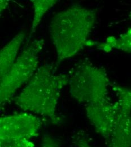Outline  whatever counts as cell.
<instances>
[{
    "mask_svg": "<svg viewBox=\"0 0 131 147\" xmlns=\"http://www.w3.org/2000/svg\"><path fill=\"white\" fill-rule=\"evenodd\" d=\"M68 83L69 75L56 74L52 65H44L38 68L13 101L21 109L48 117L53 123L58 124L56 108Z\"/></svg>",
    "mask_w": 131,
    "mask_h": 147,
    "instance_id": "cell-2",
    "label": "cell"
},
{
    "mask_svg": "<svg viewBox=\"0 0 131 147\" xmlns=\"http://www.w3.org/2000/svg\"><path fill=\"white\" fill-rule=\"evenodd\" d=\"M34 14L29 39L35 32L38 24L46 13L58 2L56 0H32Z\"/></svg>",
    "mask_w": 131,
    "mask_h": 147,
    "instance_id": "cell-10",
    "label": "cell"
},
{
    "mask_svg": "<svg viewBox=\"0 0 131 147\" xmlns=\"http://www.w3.org/2000/svg\"><path fill=\"white\" fill-rule=\"evenodd\" d=\"M110 83L105 70L88 61L78 62L69 75L71 97L84 106L110 100Z\"/></svg>",
    "mask_w": 131,
    "mask_h": 147,
    "instance_id": "cell-3",
    "label": "cell"
},
{
    "mask_svg": "<svg viewBox=\"0 0 131 147\" xmlns=\"http://www.w3.org/2000/svg\"><path fill=\"white\" fill-rule=\"evenodd\" d=\"M41 126L40 118L27 112L0 117V140H31L38 136Z\"/></svg>",
    "mask_w": 131,
    "mask_h": 147,
    "instance_id": "cell-6",
    "label": "cell"
},
{
    "mask_svg": "<svg viewBox=\"0 0 131 147\" xmlns=\"http://www.w3.org/2000/svg\"><path fill=\"white\" fill-rule=\"evenodd\" d=\"M86 115L96 132L109 142L114 128L118 105L108 100L85 106Z\"/></svg>",
    "mask_w": 131,
    "mask_h": 147,
    "instance_id": "cell-7",
    "label": "cell"
},
{
    "mask_svg": "<svg viewBox=\"0 0 131 147\" xmlns=\"http://www.w3.org/2000/svg\"><path fill=\"white\" fill-rule=\"evenodd\" d=\"M74 139L76 147H92L84 132H79L76 134Z\"/></svg>",
    "mask_w": 131,
    "mask_h": 147,
    "instance_id": "cell-12",
    "label": "cell"
},
{
    "mask_svg": "<svg viewBox=\"0 0 131 147\" xmlns=\"http://www.w3.org/2000/svg\"><path fill=\"white\" fill-rule=\"evenodd\" d=\"M131 28H129L126 32L122 34L118 38L116 39L113 37H110L107 38L106 43L99 44L98 47L106 52H107V49H109L110 51L114 48L127 53H131Z\"/></svg>",
    "mask_w": 131,
    "mask_h": 147,
    "instance_id": "cell-9",
    "label": "cell"
},
{
    "mask_svg": "<svg viewBox=\"0 0 131 147\" xmlns=\"http://www.w3.org/2000/svg\"><path fill=\"white\" fill-rule=\"evenodd\" d=\"M97 19V11L76 4L56 14L49 31L56 48L57 63L76 55L86 46Z\"/></svg>",
    "mask_w": 131,
    "mask_h": 147,
    "instance_id": "cell-1",
    "label": "cell"
},
{
    "mask_svg": "<svg viewBox=\"0 0 131 147\" xmlns=\"http://www.w3.org/2000/svg\"><path fill=\"white\" fill-rule=\"evenodd\" d=\"M110 87L118 98V109L109 147H131V90L112 82Z\"/></svg>",
    "mask_w": 131,
    "mask_h": 147,
    "instance_id": "cell-5",
    "label": "cell"
},
{
    "mask_svg": "<svg viewBox=\"0 0 131 147\" xmlns=\"http://www.w3.org/2000/svg\"><path fill=\"white\" fill-rule=\"evenodd\" d=\"M0 147H35L31 140L21 139L11 141L0 140Z\"/></svg>",
    "mask_w": 131,
    "mask_h": 147,
    "instance_id": "cell-11",
    "label": "cell"
},
{
    "mask_svg": "<svg viewBox=\"0 0 131 147\" xmlns=\"http://www.w3.org/2000/svg\"><path fill=\"white\" fill-rule=\"evenodd\" d=\"M44 45L43 39L35 40L18 55L9 71L0 82V107L9 101L36 72Z\"/></svg>",
    "mask_w": 131,
    "mask_h": 147,
    "instance_id": "cell-4",
    "label": "cell"
},
{
    "mask_svg": "<svg viewBox=\"0 0 131 147\" xmlns=\"http://www.w3.org/2000/svg\"><path fill=\"white\" fill-rule=\"evenodd\" d=\"M41 147H59V143L49 135H45L42 138Z\"/></svg>",
    "mask_w": 131,
    "mask_h": 147,
    "instance_id": "cell-13",
    "label": "cell"
},
{
    "mask_svg": "<svg viewBox=\"0 0 131 147\" xmlns=\"http://www.w3.org/2000/svg\"><path fill=\"white\" fill-rule=\"evenodd\" d=\"M25 37L24 32H19L0 49V82L14 65Z\"/></svg>",
    "mask_w": 131,
    "mask_h": 147,
    "instance_id": "cell-8",
    "label": "cell"
},
{
    "mask_svg": "<svg viewBox=\"0 0 131 147\" xmlns=\"http://www.w3.org/2000/svg\"><path fill=\"white\" fill-rule=\"evenodd\" d=\"M9 1L0 0V14H1V13L6 9L9 3Z\"/></svg>",
    "mask_w": 131,
    "mask_h": 147,
    "instance_id": "cell-14",
    "label": "cell"
}]
</instances>
